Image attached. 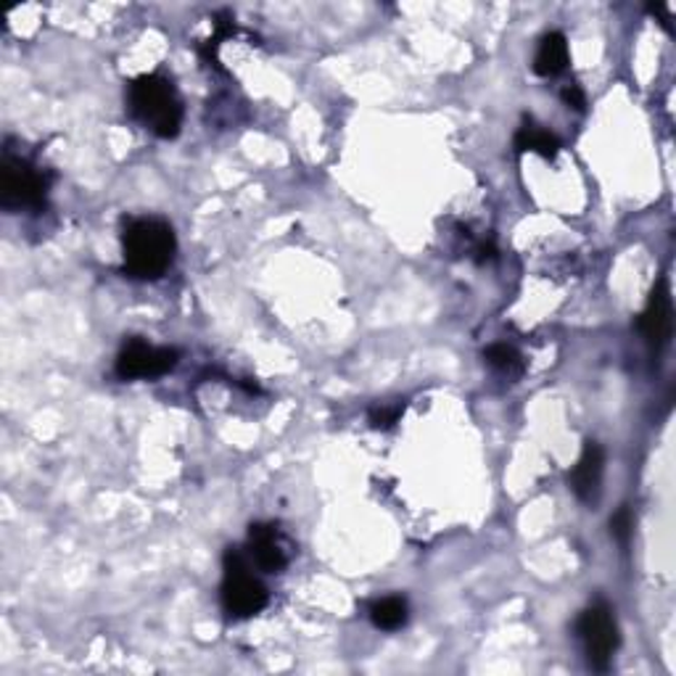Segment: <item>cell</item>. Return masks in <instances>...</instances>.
I'll list each match as a JSON object with an SVG mask.
<instances>
[{
  "label": "cell",
  "instance_id": "obj_1",
  "mask_svg": "<svg viewBox=\"0 0 676 676\" xmlns=\"http://www.w3.org/2000/svg\"><path fill=\"white\" fill-rule=\"evenodd\" d=\"M125 272L138 280H156L175 259V233L162 219H132L125 230Z\"/></svg>",
  "mask_w": 676,
  "mask_h": 676
},
{
  "label": "cell",
  "instance_id": "obj_15",
  "mask_svg": "<svg viewBox=\"0 0 676 676\" xmlns=\"http://www.w3.org/2000/svg\"><path fill=\"white\" fill-rule=\"evenodd\" d=\"M632 526H635V523H632V513H629V508H618V513L611 518V534L613 537H616L621 545H629V539H632Z\"/></svg>",
  "mask_w": 676,
  "mask_h": 676
},
{
  "label": "cell",
  "instance_id": "obj_13",
  "mask_svg": "<svg viewBox=\"0 0 676 676\" xmlns=\"http://www.w3.org/2000/svg\"><path fill=\"white\" fill-rule=\"evenodd\" d=\"M484 357H486V362H489L495 370H499L502 375H521L523 373V359L513 349V346L495 344V346H489V349H486Z\"/></svg>",
  "mask_w": 676,
  "mask_h": 676
},
{
  "label": "cell",
  "instance_id": "obj_11",
  "mask_svg": "<svg viewBox=\"0 0 676 676\" xmlns=\"http://www.w3.org/2000/svg\"><path fill=\"white\" fill-rule=\"evenodd\" d=\"M515 149L518 151H532V154L545 156V160H556L558 151H560V140L552 136L550 130H545V127L534 125V122H526V125L518 130Z\"/></svg>",
  "mask_w": 676,
  "mask_h": 676
},
{
  "label": "cell",
  "instance_id": "obj_12",
  "mask_svg": "<svg viewBox=\"0 0 676 676\" xmlns=\"http://www.w3.org/2000/svg\"><path fill=\"white\" fill-rule=\"evenodd\" d=\"M370 618L383 632H397L407 624V602L401 597H383L370 608Z\"/></svg>",
  "mask_w": 676,
  "mask_h": 676
},
{
  "label": "cell",
  "instance_id": "obj_4",
  "mask_svg": "<svg viewBox=\"0 0 676 676\" xmlns=\"http://www.w3.org/2000/svg\"><path fill=\"white\" fill-rule=\"evenodd\" d=\"M48 178L29 162L5 156L0 164V204L3 209H40L46 206Z\"/></svg>",
  "mask_w": 676,
  "mask_h": 676
},
{
  "label": "cell",
  "instance_id": "obj_8",
  "mask_svg": "<svg viewBox=\"0 0 676 676\" xmlns=\"http://www.w3.org/2000/svg\"><path fill=\"white\" fill-rule=\"evenodd\" d=\"M602 471H605V455H602L600 444L587 442L574 473H571V489L582 502H595L597 495H600Z\"/></svg>",
  "mask_w": 676,
  "mask_h": 676
},
{
  "label": "cell",
  "instance_id": "obj_3",
  "mask_svg": "<svg viewBox=\"0 0 676 676\" xmlns=\"http://www.w3.org/2000/svg\"><path fill=\"white\" fill-rule=\"evenodd\" d=\"M219 600H222L225 613L233 618L257 616L270 602L267 587L252 574L246 556L235 547L225 552V582L222 589H219Z\"/></svg>",
  "mask_w": 676,
  "mask_h": 676
},
{
  "label": "cell",
  "instance_id": "obj_14",
  "mask_svg": "<svg viewBox=\"0 0 676 676\" xmlns=\"http://www.w3.org/2000/svg\"><path fill=\"white\" fill-rule=\"evenodd\" d=\"M401 412H405L401 405L373 407V410H370V425H373V429H392L394 423H399Z\"/></svg>",
  "mask_w": 676,
  "mask_h": 676
},
{
  "label": "cell",
  "instance_id": "obj_10",
  "mask_svg": "<svg viewBox=\"0 0 676 676\" xmlns=\"http://www.w3.org/2000/svg\"><path fill=\"white\" fill-rule=\"evenodd\" d=\"M569 64V42H565L563 33L545 35L534 56V72L539 77H556Z\"/></svg>",
  "mask_w": 676,
  "mask_h": 676
},
{
  "label": "cell",
  "instance_id": "obj_6",
  "mask_svg": "<svg viewBox=\"0 0 676 676\" xmlns=\"http://www.w3.org/2000/svg\"><path fill=\"white\" fill-rule=\"evenodd\" d=\"M178 349H164V346H151L145 341L132 339L125 344V349L117 357V375L125 381L132 379H160L178 365Z\"/></svg>",
  "mask_w": 676,
  "mask_h": 676
},
{
  "label": "cell",
  "instance_id": "obj_7",
  "mask_svg": "<svg viewBox=\"0 0 676 676\" xmlns=\"http://www.w3.org/2000/svg\"><path fill=\"white\" fill-rule=\"evenodd\" d=\"M639 331H642L645 341H648L653 352H661L672 341L674 307L666 280H658L653 294H650L648 307H645L642 318H639Z\"/></svg>",
  "mask_w": 676,
  "mask_h": 676
},
{
  "label": "cell",
  "instance_id": "obj_16",
  "mask_svg": "<svg viewBox=\"0 0 676 676\" xmlns=\"http://www.w3.org/2000/svg\"><path fill=\"white\" fill-rule=\"evenodd\" d=\"M563 101H565V106L576 109V112H584V106H587V99H584V90L578 88V85H569V88L563 90Z\"/></svg>",
  "mask_w": 676,
  "mask_h": 676
},
{
  "label": "cell",
  "instance_id": "obj_5",
  "mask_svg": "<svg viewBox=\"0 0 676 676\" xmlns=\"http://www.w3.org/2000/svg\"><path fill=\"white\" fill-rule=\"evenodd\" d=\"M576 637L582 639L589 666L597 668V672H608L621 642L618 624L611 608L602 605V602L587 608L576 621Z\"/></svg>",
  "mask_w": 676,
  "mask_h": 676
},
{
  "label": "cell",
  "instance_id": "obj_9",
  "mask_svg": "<svg viewBox=\"0 0 676 676\" xmlns=\"http://www.w3.org/2000/svg\"><path fill=\"white\" fill-rule=\"evenodd\" d=\"M248 556L265 574H280L289 563L283 545L278 539V528L270 523H254L248 532Z\"/></svg>",
  "mask_w": 676,
  "mask_h": 676
},
{
  "label": "cell",
  "instance_id": "obj_2",
  "mask_svg": "<svg viewBox=\"0 0 676 676\" xmlns=\"http://www.w3.org/2000/svg\"><path fill=\"white\" fill-rule=\"evenodd\" d=\"M130 109L160 138H175L182 125V106L173 82L162 75H143L130 85Z\"/></svg>",
  "mask_w": 676,
  "mask_h": 676
}]
</instances>
